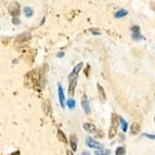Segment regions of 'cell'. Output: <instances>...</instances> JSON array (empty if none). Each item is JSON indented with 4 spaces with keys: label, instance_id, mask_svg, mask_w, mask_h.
Masks as SVG:
<instances>
[{
    "label": "cell",
    "instance_id": "obj_21",
    "mask_svg": "<svg viewBox=\"0 0 155 155\" xmlns=\"http://www.w3.org/2000/svg\"><path fill=\"white\" fill-rule=\"evenodd\" d=\"M23 12H24V14H25V15L27 16V18H29V16L33 15V10H31V8H28V7L24 8L23 9Z\"/></svg>",
    "mask_w": 155,
    "mask_h": 155
},
{
    "label": "cell",
    "instance_id": "obj_13",
    "mask_svg": "<svg viewBox=\"0 0 155 155\" xmlns=\"http://www.w3.org/2000/svg\"><path fill=\"white\" fill-rule=\"evenodd\" d=\"M44 109H45V112H46L47 115H49V116H51L52 114V111H51V103H50L49 100H47L46 102H45L44 104Z\"/></svg>",
    "mask_w": 155,
    "mask_h": 155
},
{
    "label": "cell",
    "instance_id": "obj_25",
    "mask_svg": "<svg viewBox=\"0 0 155 155\" xmlns=\"http://www.w3.org/2000/svg\"><path fill=\"white\" fill-rule=\"evenodd\" d=\"M12 22H13L14 24H16V25H18V24H20V21H18V18H13Z\"/></svg>",
    "mask_w": 155,
    "mask_h": 155
},
{
    "label": "cell",
    "instance_id": "obj_7",
    "mask_svg": "<svg viewBox=\"0 0 155 155\" xmlns=\"http://www.w3.org/2000/svg\"><path fill=\"white\" fill-rule=\"evenodd\" d=\"M119 124H120V117H119V115H117L116 113H113L112 114V119H111V126L118 127Z\"/></svg>",
    "mask_w": 155,
    "mask_h": 155
},
{
    "label": "cell",
    "instance_id": "obj_8",
    "mask_svg": "<svg viewBox=\"0 0 155 155\" xmlns=\"http://www.w3.org/2000/svg\"><path fill=\"white\" fill-rule=\"evenodd\" d=\"M132 38L134 40H140L141 39V34H140L139 26H134L132 27Z\"/></svg>",
    "mask_w": 155,
    "mask_h": 155
},
{
    "label": "cell",
    "instance_id": "obj_22",
    "mask_svg": "<svg viewBox=\"0 0 155 155\" xmlns=\"http://www.w3.org/2000/svg\"><path fill=\"white\" fill-rule=\"evenodd\" d=\"M120 125H122V129H123V131L126 132V131H127V128H128V125H127V122H126V120H125L124 118H122V117H120Z\"/></svg>",
    "mask_w": 155,
    "mask_h": 155
},
{
    "label": "cell",
    "instance_id": "obj_28",
    "mask_svg": "<svg viewBox=\"0 0 155 155\" xmlns=\"http://www.w3.org/2000/svg\"><path fill=\"white\" fill-rule=\"evenodd\" d=\"M81 155H90V154H89V152H83Z\"/></svg>",
    "mask_w": 155,
    "mask_h": 155
},
{
    "label": "cell",
    "instance_id": "obj_24",
    "mask_svg": "<svg viewBox=\"0 0 155 155\" xmlns=\"http://www.w3.org/2000/svg\"><path fill=\"white\" fill-rule=\"evenodd\" d=\"M143 136H144V137H147V138H149V139H151V140H154V139H155V136H154V134H144Z\"/></svg>",
    "mask_w": 155,
    "mask_h": 155
},
{
    "label": "cell",
    "instance_id": "obj_29",
    "mask_svg": "<svg viewBox=\"0 0 155 155\" xmlns=\"http://www.w3.org/2000/svg\"><path fill=\"white\" fill-rule=\"evenodd\" d=\"M66 154H67V155H74L72 152H71V151H67V152H66Z\"/></svg>",
    "mask_w": 155,
    "mask_h": 155
},
{
    "label": "cell",
    "instance_id": "obj_23",
    "mask_svg": "<svg viewBox=\"0 0 155 155\" xmlns=\"http://www.w3.org/2000/svg\"><path fill=\"white\" fill-rule=\"evenodd\" d=\"M67 106L70 107V109H74L75 107V105H76V103H75V101L73 100V99H70V100H67Z\"/></svg>",
    "mask_w": 155,
    "mask_h": 155
},
{
    "label": "cell",
    "instance_id": "obj_17",
    "mask_svg": "<svg viewBox=\"0 0 155 155\" xmlns=\"http://www.w3.org/2000/svg\"><path fill=\"white\" fill-rule=\"evenodd\" d=\"M58 138H59V140H60V141H62L63 143H67L66 137H65L64 132H63L61 129H59V130H58Z\"/></svg>",
    "mask_w": 155,
    "mask_h": 155
},
{
    "label": "cell",
    "instance_id": "obj_18",
    "mask_svg": "<svg viewBox=\"0 0 155 155\" xmlns=\"http://www.w3.org/2000/svg\"><path fill=\"white\" fill-rule=\"evenodd\" d=\"M111 154V151L105 150V149H102V150H97L94 152V155H110Z\"/></svg>",
    "mask_w": 155,
    "mask_h": 155
},
{
    "label": "cell",
    "instance_id": "obj_3",
    "mask_svg": "<svg viewBox=\"0 0 155 155\" xmlns=\"http://www.w3.org/2000/svg\"><path fill=\"white\" fill-rule=\"evenodd\" d=\"M8 11L12 16H18L20 14V5L18 2H12L8 7Z\"/></svg>",
    "mask_w": 155,
    "mask_h": 155
},
{
    "label": "cell",
    "instance_id": "obj_1",
    "mask_svg": "<svg viewBox=\"0 0 155 155\" xmlns=\"http://www.w3.org/2000/svg\"><path fill=\"white\" fill-rule=\"evenodd\" d=\"M25 83H29V87L38 90L39 88V84H40V74L38 73V70H34L31 73H28L25 77Z\"/></svg>",
    "mask_w": 155,
    "mask_h": 155
},
{
    "label": "cell",
    "instance_id": "obj_6",
    "mask_svg": "<svg viewBox=\"0 0 155 155\" xmlns=\"http://www.w3.org/2000/svg\"><path fill=\"white\" fill-rule=\"evenodd\" d=\"M58 92H59V100H60V104L62 107L65 106V97H64V93H63V88L61 84L58 85Z\"/></svg>",
    "mask_w": 155,
    "mask_h": 155
},
{
    "label": "cell",
    "instance_id": "obj_19",
    "mask_svg": "<svg viewBox=\"0 0 155 155\" xmlns=\"http://www.w3.org/2000/svg\"><path fill=\"white\" fill-rule=\"evenodd\" d=\"M127 14H128V12H127V10H119V11H117L116 12V14H115V18H123V16H126Z\"/></svg>",
    "mask_w": 155,
    "mask_h": 155
},
{
    "label": "cell",
    "instance_id": "obj_9",
    "mask_svg": "<svg viewBox=\"0 0 155 155\" xmlns=\"http://www.w3.org/2000/svg\"><path fill=\"white\" fill-rule=\"evenodd\" d=\"M76 83H77V79L70 81V86H68V97H71V98H72V97L74 96V93H75Z\"/></svg>",
    "mask_w": 155,
    "mask_h": 155
},
{
    "label": "cell",
    "instance_id": "obj_16",
    "mask_svg": "<svg viewBox=\"0 0 155 155\" xmlns=\"http://www.w3.org/2000/svg\"><path fill=\"white\" fill-rule=\"evenodd\" d=\"M98 91H99V97H100L101 100L105 101V92H104L103 87H102L100 84H98Z\"/></svg>",
    "mask_w": 155,
    "mask_h": 155
},
{
    "label": "cell",
    "instance_id": "obj_10",
    "mask_svg": "<svg viewBox=\"0 0 155 155\" xmlns=\"http://www.w3.org/2000/svg\"><path fill=\"white\" fill-rule=\"evenodd\" d=\"M83 127L87 132H94L97 130L94 124H91V123H85V124L83 125Z\"/></svg>",
    "mask_w": 155,
    "mask_h": 155
},
{
    "label": "cell",
    "instance_id": "obj_30",
    "mask_svg": "<svg viewBox=\"0 0 155 155\" xmlns=\"http://www.w3.org/2000/svg\"><path fill=\"white\" fill-rule=\"evenodd\" d=\"M154 120H155V118H154Z\"/></svg>",
    "mask_w": 155,
    "mask_h": 155
},
{
    "label": "cell",
    "instance_id": "obj_2",
    "mask_svg": "<svg viewBox=\"0 0 155 155\" xmlns=\"http://www.w3.org/2000/svg\"><path fill=\"white\" fill-rule=\"evenodd\" d=\"M81 68H83V62L78 63V64L74 67V70H73L72 73L68 75V80H70V81H72V80L77 79V76H78V74H79V72H80V70H81Z\"/></svg>",
    "mask_w": 155,
    "mask_h": 155
},
{
    "label": "cell",
    "instance_id": "obj_15",
    "mask_svg": "<svg viewBox=\"0 0 155 155\" xmlns=\"http://www.w3.org/2000/svg\"><path fill=\"white\" fill-rule=\"evenodd\" d=\"M117 128L118 127H115V126H111L109 129V139H113L115 136L117 134Z\"/></svg>",
    "mask_w": 155,
    "mask_h": 155
},
{
    "label": "cell",
    "instance_id": "obj_27",
    "mask_svg": "<svg viewBox=\"0 0 155 155\" xmlns=\"http://www.w3.org/2000/svg\"><path fill=\"white\" fill-rule=\"evenodd\" d=\"M58 57H59V58H62V57H63V53H62V52H60V53H58Z\"/></svg>",
    "mask_w": 155,
    "mask_h": 155
},
{
    "label": "cell",
    "instance_id": "obj_4",
    "mask_svg": "<svg viewBox=\"0 0 155 155\" xmlns=\"http://www.w3.org/2000/svg\"><path fill=\"white\" fill-rule=\"evenodd\" d=\"M81 107H83L84 112H85L87 115L90 114V104H89V100L86 94H84L83 98H81Z\"/></svg>",
    "mask_w": 155,
    "mask_h": 155
},
{
    "label": "cell",
    "instance_id": "obj_12",
    "mask_svg": "<svg viewBox=\"0 0 155 155\" xmlns=\"http://www.w3.org/2000/svg\"><path fill=\"white\" fill-rule=\"evenodd\" d=\"M130 132H131V134H138L140 132V124L139 123H134V124L131 125V127H130Z\"/></svg>",
    "mask_w": 155,
    "mask_h": 155
},
{
    "label": "cell",
    "instance_id": "obj_11",
    "mask_svg": "<svg viewBox=\"0 0 155 155\" xmlns=\"http://www.w3.org/2000/svg\"><path fill=\"white\" fill-rule=\"evenodd\" d=\"M28 39H31V34L24 33V34H21V35H18V39H16V42H23V41H26V40H28Z\"/></svg>",
    "mask_w": 155,
    "mask_h": 155
},
{
    "label": "cell",
    "instance_id": "obj_5",
    "mask_svg": "<svg viewBox=\"0 0 155 155\" xmlns=\"http://www.w3.org/2000/svg\"><path fill=\"white\" fill-rule=\"evenodd\" d=\"M86 143L91 149H102V144L100 142H98V141H96V140L91 139V138H87Z\"/></svg>",
    "mask_w": 155,
    "mask_h": 155
},
{
    "label": "cell",
    "instance_id": "obj_31",
    "mask_svg": "<svg viewBox=\"0 0 155 155\" xmlns=\"http://www.w3.org/2000/svg\"><path fill=\"white\" fill-rule=\"evenodd\" d=\"M12 155H13V154H12Z\"/></svg>",
    "mask_w": 155,
    "mask_h": 155
},
{
    "label": "cell",
    "instance_id": "obj_14",
    "mask_svg": "<svg viewBox=\"0 0 155 155\" xmlns=\"http://www.w3.org/2000/svg\"><path fill=\"white\" fill-rule=\"evenodd\" d=\"M71 147H72V150L74 152L77 150V138H76L75 134L71 136Z\"/></svg>",
    "mask_w": 155,
    "mask_h": 155
},
{
    "label": "cell",
    "instance_id": "obj_26",
    "mask_svg": "<svg viewBox=\"0 0 155 155\" xmlns=\"http://www.w3.org/2000/svg\"><path fill=\"white\" fill-rule=\"evenodd\" d=\"M89 68H90V66H87V68H86V71H85V74H86V76H88V72H89Z\"/></svg>",
    "mask_w": 155,
    "mask_h": 155
},
{
    "label": "cell",
    "instance_id": "obj_20",
    "mask_svg": "<svg viewBox=\"0 0 155 155\" xmlns=\"http://www.w3.org/2000/svg\"><path fill=\"white\" fill-rule=\"evenodd\" d=\"M115 154L116 155H125L126 154V150H125V147H118L115 151Z\"/></svg>",
    "mask_w": 155,
    "mask_h": 155
}]
</instances>
